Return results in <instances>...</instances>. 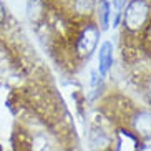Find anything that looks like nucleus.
I'll return each instance as SVG.
<instances>
[{"label":"nucleus","mask_w":151,"mask_h":151,"mask_svg":"<svg viewBox=\"0 0 151 151\" xmlns=\"http://www.w3.org/2000/svg\"><path fill=\"white\" fill-rule=\"evenodd\" d=\"M148 15H150V7L145 0H133L129 2L124 12V25L129 30H139L145 25Z\"/></svg>","instance_id":"nucleus-1"},{"label":"nucleus","mask_w":151,"mask_h":151,"mask_svg":"<svg viewBox=\"0 0 151 151\" xmlns=\"http://www.w3.org/2000/svg\"><path fill=\"white\" fill-rule=\"evenodd\" d=\"M93 5H95L93 0H78L76 2V7H78V10H80L81 14H85V12L88 14L90 10L93 9Z\"/></svg>","instance_id":"nucleus-8"},{"label":"nucleus","mask_w":151,"mask_h":151,"mask_svg":"<svg viewBox=\"0 0 151 151\" xmlns=\"http://www.w3.org/2000/svg\"><path fill=\"white\" fill-rule=\"evenodd\" d=\"M98 37H100V32L96 27H88L83 32L78 38V53L81 57H90V53L95 50L98 43Z\"/></svg>","instance_id":"nucleus-2"},{"label":"nucleus","mask_w":151,"mask_h":151,"mask_svg":"<svg viewBox=\"0 0 151 151\" xmlns=\"http://www.w3.org/2000/svg\"><path fill=\"white\" fill-rule=\"evenodd\" d=\"M111 63H113V45L110 42H105L100 47V53H98V71H100V75H106L111 68Z\"/></svg>","instance_id":"nucleus-3"},{"label":"nucleus","mask_w":151,"mask_h":151,"mask_svg":"<svg viewBox=\"0 0 151 151\" xmlns=\"http://www.w3.org/2000/svg\"><path fill=\"white\" fill-rule=\"evenodd\" d=\"M116 151H136V139L128 133H120Z\"/></svg>","instance_id":"nucleus-6"},{"label":"nucleus","mask_w":151,"mask_h":151,"mask_svg":"<svg viewBox=\"0 0 151 151\" xmlns=\"http://www.w3.org/2000/svg\"><path fill=\"white\" fill-rule=\"evenodd\" d=\"M5 18V10H4V5H2V2H0V23L4 22Z\"/></svg>","instance_id":"nucleus-9"},{"label":"nucleus","mask_w":151,"mask_h":151,"mask_svg":"<svg viewBox=\"0 0 151 151\" xmlns=\"http://www.w3.org/2000/svg\"><path fill=\"white\" fill-rule=\"evenodd\" d=\"M126 5V0H113V7H115V17H113V27H116L120 23V18H121V10L124 9Z\"/></svg>","instance_id":"nucleus-7"},{"label":"nucleus","mask_w":151,"mask_h":151,"mask_svg":"<svg viewBox=\"0 0 151 151\" xmlns=\"http://www.w3.org/2000/svg\"><path fill=\"white\" fill-rule=\"evenodd\" d=\"M141 151H151V139L146 143V145H145V146L141 148Z\"/></svg>","instance_id":"nucleus-10"},{"label":"nucleus","mask_w":151,"mask_h":151,"mask_svg":"<svg viewBox=\"0 0 151 151\" xmlns=\"http://www.w3.org/2000/svg\"><path fill=\"white\" fill-rule=\"evenodd\" d=\"M148 95H150V98H151V81H150V85H148Z\"/></svg>","instance_id":"nucleus-11"},{"label":"nucleus","mask_w":151,"mask_h":151,"mask_svg":"<svg viewBox=\"0 0 151 151\" xmlns=\"http://www.w3.org/2000/svg\"><path fill=\"white\" fill-rule=\"evenodd\" d=\"M134 128L136 131H139V134H143L145 138H151V115L150 113H141L136 116L134 120Z\"/></svg>","instance_id":"nucleus-4"},{"label":"nucleus","mask_w":151,"mask_h":151,"mask_svg":"<svg viewBox=\"0 0 151 151\" xmlns=\"http://www.w3.org/2000/svg\"><path fill=\"white\" fill-rule=\"evenodd\" d=\"M110 17H111L110 4H108L106 0H100V4H98V18H100L101 30H106L110 27Z\"/></svg>","instance_id":"nucleus-5"}]
</instances>
